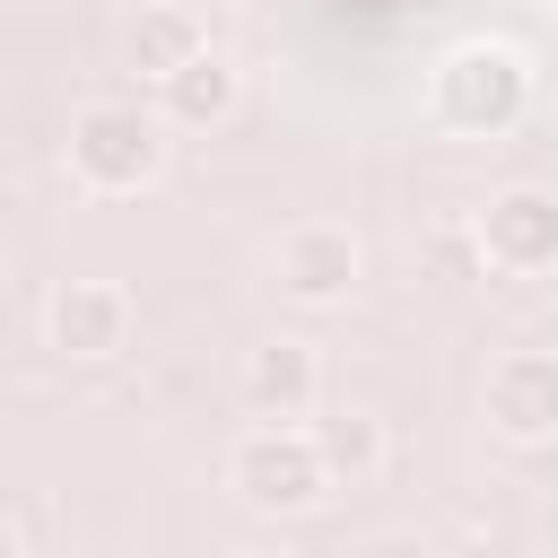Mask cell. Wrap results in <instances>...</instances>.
I'll return each mask as SVG.
<instances>
[{
	"label": "cell",
	"instance_id": "obj_1",
	"mask_svg": "<svg viewBox=\"0 0 558 558\" xmlns=\"http://www.w3.org/2000/svg\"><path fill=\"white\" fill-rule=\"evenodd\" d=\"M532 113V52L523 44H497V35H471L453 52H436L427 70V122L453 131V140H497Z\"/></svg>",
	"mask_w": 558,
	"mask_h": 558
},
{
	"label": "cell",
	"instance_id": "obj_2",
	"mask_svg": "<svg viewBox=\"0 0 558 558\" xmlns=\"http://www.w3.org/2000/svg\"><path fill=\"white\" fill-rule=\"evenodd\" d=\"M70 174H78L87 192H105V201L148 192V183L166 174V122H157V105H140V96H96V105H78V113H70Z\"/></svg>",
	"mask_w": 558,
	"mask_h": 558
},
{
	"label": "cell",
	"instance_id": "obj_3",
	"mask_svg": "<svg viewBox=\"0 0 558 558\" xmlns=\"http://www.w3.org/2000/svg\"><path fill=\"white\" fill-rule=\"evenodd\" d=\"M227 488H235L244 514H270V523H279V514H314V506L331 497L305 427H244L235 453H227Z\"/></svg>",
	"mask_w": 558,
	"mask_h": 558
},
{
	"label": "cell",
	"instance_id": "obj_4",
	"mask_svg": "<svg viewBox=\"0 0 558 558\" xmlns=\"http://www.w3.org/2000/svg\"><path fill=\"white\" fill-rule=\"evenodd\" d=\"M270 270H279V296H288V305L331 314V305H349L357 279H366V244H357L349 227H331V218H305V227L279 235Z\"/></svg>",
	"mask_w": 558,
	"mask_h": 558
},
{
	"label": "cell",
	"instance_id": "obj_5",
	"mask_svg": "<svg viewBox=\"0 0 558 558\" xmlns=\"http://www.w3.org/2000/svg\"><path fill=\"white\" fill-rule=\"evenodd\" d=\"M44 349L78 357V366L122 357L131 349V288H113V279H61L44 296Z\"/></svg>",
	"mask_w": 558,
	"mask_h": 558
},
{
	"label": "cell",
	"instance_id": "obj_6",
	"mask_svg": "<svg viewBox=\"0 0 558 558\" xmlns=\"http://www.w3.org/2000/svg\"><path fill=\"white\" fill-rule=\"evenodd\" d=\"M480 253H488V270H506V279H541V270L558 262V201H549L541 183H506V192L480 209Z\"/></svg>",
	"mask_w": 558,
	"mask_h": 558
},
{
	"label": "cell",
	"instance_id": "obj_7",
	"mask_svg": "<svg viewBox=\"0 0 558 558\" xmlns=\"http://www.w3.org/2000/svg\"><path fill=\"white\" fill-rule=\"evenodd\" d=\"M488 427L506 445H549L558 436V357L549 349H506L488 366Z\"/></svg>",
	"mask_w": 558,
	"mask_h": 558
},
{
	"label": "cell",
	"instance_id": "obj_8",
	"mask_svg": "<svg viewBox=\"0 0 558 558\" xmlns=\"http://www.w3.org/2000/svg\"><path fill=\"white\" fill-rule=\"evenodd\" d=\"M235 392H244V410H253L262 427H296V418H314V401H323V357H314L305 340H262V349L244 357Z\"/></svg>",
	"mask_w": 558,
	"mask_h": 558
},
{
	"label": "cell",
	"instance_id": "obj_9",
	"mask_svg": "<svg viewBox=\"0 0 558 558\" xmlns=\"http://www.w3.org/2000/svg\"><path fill=\"white\" fill-rule=\"evenodd\" d=\"M235 105H244V70H235L218 44H201L192 61H174V70L157 78V122H166V131H218Z\"/></svg>",
	"mask_w": 558,
	"mask_h": 558
},
{
	"label": "cell",
	"instance_id": "obj_10",
	"mask_svg": "<svg viewBox=\"0 0 558 558\" xmlns=\"http://www.w3.org/2000/svg\"><path fill=\"white\" fill-rule=\"evenodd\" d=\"M305 436H314V462H323L331 488H366V480L384 471V418H375V410H331V418H314Z\"/></svg>",
	"mask_w": 558,
	"mask_h": 558
},
{
	"label": "cell",
	"instance_id": "obj_11",
	"mask_svg": "<svg viewBox=\"0 0 558 558\" xmlns=\"http://www.w3.org/2000/svg\"><path fill=\"white\" fill-rule=\"evenodd\" d=\"M201 44H209V35H201L192 9H140V17H131V70H140V78H166V70L192 61Z\"/></svg>",
	"mask_w": 558,
	"mask_h": 558
},
{
	"label": "cell",
	"instance_id": "obj_12",
	"mask_svg": "<svg viewBox=\"0 0 558 558\" xmlns=\"http://www.w3.org/2000/svg\"><path fill=\"white\" fill-rule=\"evenodd\" d=\"M227 558H288V549H270V541H244V549H227Z\"/></svg>",
	"mask_w": 558,
	"mask_h": 558
},
{
	"label": "cell",
	"instance_id": "obj_13",
	"mask_svg": "<svg viewBox=\"0 0 558 558\" xmlns=\"http://www.w3.org/2000/svg\"><path fill=\"white\" fill-rule=\"evenodd\" d=\"M0 558H17V523L9 514H0Z\"/></svg>",
	"mask_w": 558,
	"mask_h": 558
}]
</instances>
